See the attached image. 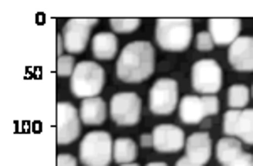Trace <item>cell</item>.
Here are the masks:
<instances>
[{"mask_svg": "<svg viewBox=\"0 0 253 166\" xmlns=\"http://www.w3.org/2000/svg\"><path fill=\"white\" fill-rule=\"evenodd\" d=\"M252 92L248 90L247 85H233L228 90V105L231 111H243L250 102Z\"/></svg>", "mask_w": 253, "mask_h": 166, "instance_id": "obj_20", "label": "cell"}, {"mask_svg": "<svg viewBox=\"0 0 253 166\" xmlns=\"http://www.w3.org/2000/svg\"><path fill=\"white\" fill-rule=\"evenodd\" d=\"M80 160L84 166H108L113 160V141L105 131H93L80 144Z\"/></svg>", "mask_w": 253, "mask_h": 166, "instance_id": "obj_4", "label": "cell"}, {"mask_svg": "<svg viewBox=\"0 0 253 166\" xmlns=\"http://www.w3.org/2000/svg\"><path fill=\"white\" fill-rule=\"evenodd\" d=\"M228 166H253V156L243 153V155H240L235 161H231Z\"/></svg>", "mask_w": 253, "mask_h": 166, "instance_id": "obj_24", "label": "cell"}, {"mask_svg": "<svg viewBox=\"0 0 253 166\" xmlns=\"http://www.w3.org/2000/svg\"><path fill=\"white\" fill-rule=\"evenodd\" d=\"M56 43H58V58H61V56H63V50H64L63 34H58V38H56Z\"/></svg>", "mask_w": 253, "mask_h": 166, "instance_id": "obj_27", "label": "cell"}, {"mask_svg": "<svg viewBox=\"0 0 253 166\" xmlns=\"http://www.w3.org/2000/svg\"><path fill=\"white\" fill-rule=\"evenodd\" d=\"M137 158V144L130 137H118L113 143V160L118 165L133 163Z\"/></svg>", "mask_w": 253, "mask_h": 166, "instance_id": "obj_19", "label": "cell"}, {"mask_svg": "<svg viewBox=\"0 0 253 166\" xmlns=\"http://www.w3.org/2000/svg\"><path fill=\"white\" fill-rule=\"evenodd\" d=\"M191 85L198 94L214 95L223 87V71L214 59H199L191 68Z\"/></svg>", "mask_w": 253, "mask_h": 166, "instance_id": "obj_5", "label": "cell"}, {"mask_svg": "<svg viewBox=\"0 0 253 166\" xmlns=\"http://www.w3.org/2000/svg\"><path fill=\"white\" fill-rule=\"evenodd\" d=\"M142 146H144V148H149V146H152V148H154V139H152V134H150V136H147V134L142 136Z\"/></svg>", "mask_w": 253, "mask_h": 166, "instance_id": "obj_28", "label": "cell"}, {"mask_svg": "<svg viewBox=\"0 0 253 166\" xmlns=\"http://www.w3.org/2000/svg\"><path fill=\"white\" fill-rule=\"evenodd\" d=\"M252 97H253V87H252Z\"/></svg>", "mask_w": 253, "mask_h": 166, "instance_id": "obj_31", "label": "cell"}, {"mask_svg": "<svg viewBox=\"0 0 253 166\" xmlns=\"http://www.w3.org/2000/svg\"><path fill=\"white\" fill-rule=\"evenodd\" d=\"M56 165L58 166H78L76 160L71 155H59L58 160H56Z\"/></svg>", "mask_w": 253, "mask_h": 166, "instance_id": "obj_25", "label": "cell"}, {"mask_svg": "<svg viewBox=\"0 0 253 166\" xmlns=\"http://www.w3.org/2000/svg\"><path fill=\"white\" fill-rule=\"evenodd\" d=\"M75 59H73V56H61L58 58V76L61 78H66V76H73V73H75Z\"/></svg>", "mask_w": 253, "mask_h": 166, "instance_id": "obj_22", "label": "cell"}, {"mask_svg": "<svg viewBox=\"0 0 253 166\" xmlns=\"http://www.w3.org/2000/svg\"><path fill=\"white\" fill-rule=\"evenodd\" d=\"M154 149L159 153H177L186 148V136L181 127L174 124H159L152 132Z\"/></svg>", "mask_w": 253, "mask_h": 166, "instance_id": "obj_12", "label": "cell"}, {"mask_svg": "<svg viewBox=\"0 0 253 166\" xmlns=\"http://www.w3.org/2000/svg\"><path fill=\"white\" fill-rule=\"evenodd\" d=\"M240 155H243L242 149V141H238L236 137H223L216 144V158L223 166H228L231 161H235Z\"/></svg>", "mask_w": 253, "mask_h": 166, "instance_id": "obj_18", "label": "cell"}, {"mask_svg": "<svg viewBox=\"0 0 253 166\" xmlns=\"http://www.w3.org/2000/svg\"><path fill=\"white\" fill-rule=\"evenodd\" d=\"M193 21L187 17H162L156 24V41L164 51L181 53L193 41Z\"/></svg>", "mask_w": 253, "mask_h": 166, "instance_id": "obj_2", "label": "cell"}, {"mask_svg": "<svg viewBox=\"0 0 253 166\" xmlns=\"http://www.w3.org/2000/svg\"><path fill=\"white\" fill-rule=\"evenodd\" d=\"M98 24V19L93 17H80L69 19L63 27V41L64 50L71 55H80L86 50L89 41V32Z\"/></svg>", "mask_w": 253, "mask_h": 166, "instance_id": "obj_9", "label": "cell"}, {"mask_svg": "<svg viewBox=\"0 0 253 166\" xmlns=\"http://www.w3.org/2000/svg\"><path fill=\"white\" fill-rule=\"evenodd\" d=\"M179 88L172 78H159L149 92V109L156 115H170L177 107Z\"/></svg>", "mask_w": 253, "mask_h": 166, "instance_id": "obj_7", "label": "cell"}, {"mask_svg": "<svg viewBox=\"0 0 253 166\" xmlns=\"http://www.w3.org/2000/svg\"><path fill=\"white\" fill-rule=\"evenodd\" d=\"M156 68V51L149 41L126 44L117 59V76L125 83H140L150 78Z\"/></svg>", "mask_w": 253, "mask_h": 166, "instance_id": "obj_1", "label": "cell"}, {"mask_svg": "<svg viewBox=\"0 0 253 166\" xmlns=\"http://www.w3.org/2000/svg\"><path fill=\"white\" fill-rule=\"evenodd\" d=\"M110 26L115 32L120 34H130L140 26V19L137 17H113L110 19Z\"/></svg>", "mask_w": 253, "mask_h": 166, "instance_id": "obj_21", "label": "cell"}, {"mask_svg": "<svg viewBox=\"0 0 253 166\" xmlns=\"http://www.w3.org/2000/svg\"><path fill=\"white\" fill-rule=\"evenodd\" d=\"M105 85V70L95 61H81L76 64L71 76V92L78 99L98 97Z\"/></svg>", "mask_w": 253, "mask_h": 166, "instance_id": "obj_3", "label": "cell"}, {"mask_svg": "<svg viewBox=\"0 0 253 166\" xmlns=\"http://www.w3.org/2000/svg\"><path fill=\"white\" fill-rule=\"evenodd\" d=\"M91 51L96 59H113L118 51V41L113 32H98L91 39Z\"/></svg>", "mask_w": 253, "mask_h": 166, "instance_id": "obj_17", "label": "cell"}, {"mask_svg": "<svg viewBox=\"0 0 253 166\" xmlns=\"http://www.w3.org/2000/svg\"><path fill=\"white\" fill-rule=\"evenodd\" d=\"M81 131V119L80 112L75 109V105L69 102H59L58 104V137L59 146L71 144L80 137Z\"/></svg>", "mask_w": 253, "mask_h": 166, "instance_id": "obj_11", "label": "cell"}, {"mask_svg": "<svg viewBox=\"0 0 253 166\" xmlns=\"http://www.w3.org/2000/svg\"><path fill=\"white\" fill-rule=\"evenodd\" d=\"M110 115L118 125H135L142 115L140 97L133 92H120L112 97Z\"/></svg>", "mask_w": 253, "mask_h": 166, "instance_id": "obj_8", "label": "cell"}, {"mask_svg": "<svg viewBox=\"0 0 253 166\" xmlns=\"http://www.w3.org/2000/svg\"><path fill=\"white\" fill-rule=\"evenodd\" d=\"M223 132L228 137H236L245 144L253 146V109H230L223 117Z\"/></svg>", "mask_w": 253, "mask_h": 166, "instance_id": "obj_10", "label": "cell"}, {"mask_svg": "<svg viewBox=\"0 0 253 166\" xmlns=\"http://www.w3.org/2000/svg\"><path fill=\"white\" fill-rule=\"evenodd\" d=\"M186 156L198 165H206L211 158V137L208 132H194L186 141Z\"/></svg>", "mask_w": 253, "mask_h": 166, "instance_id": "obj_15", "label": "cell"}, {"mask_svg": "<svg viewBox=\"0 0 253 166\" xmlns=\"http://www.w3.org/2000/svg\"><path fill=\"white\" fill-rule=\"evenodd\" d=\"M80 119L86 125H100L107 119V104L100 97L81 100Z\"/></svg>", "mask_w": 253, "mask_h": 166, "instance_id": "obj_16", "label": "cell"}, {"mask_svg": "<svg viewBox=\"0 0 253 166\" xmlns=\"http://www.w3.org/2000/svg\"><path fill=\"white\" fill-rule=\"evenodd\" d=\"M147 166H167L166 163H161V161H156V163H149Z\"/></svg>", "mask_w": 253, "mask_h": 166, "instance_id": "obj_29", "label": "cell"}, {"mask_svg": "<svg viewBox=\"0 0 253 166\" xmlns=\"http://www.w3.org/2000/svg\"><path fill=\"white\" fill-rule=\"evenodd\" d=\"M120 166H138V165H135V163H128V165H120Z\"/></svg>", "mask_w": 253, "mask_h": 166, "instance_id": "obj_30", "label": "cell"}, {"mask_svg": "<svg viewBox=\"0 0 253 166\" xmlns=\"http://www.w3.org/2000/svg\"><path fill=\"white\" fill-rule=\"evenodd\" d=\"M242 21L236 17H213L208 21V32L216 46H231L240 38Z\"/></svg>", "mask_w": 253, "mask_h": 166, "instance_id": "obj_13", "label": "cell"}, {"mask_svg": "<svg viewBox=\"0 0 253 166\" xmlns=\"http://www.w3.org/2000/svg\"><path fill=\"white\" fill-rule=\"evenodd\" d=\"M219 100L216 95H184L179 105V117L184 124H199L210 115L218 114Z\"/></svg>", "mask_w": 253, "mask_h": 166, "instance_id": "obj_6", "label": "cell"}, {"mask_svg": "<svg viewBox=\"0 0 253 166\" xmlns=\"http://www.w3.org/2000/svg\"><path fill=\"white\" fill-rule=\"evenodd\" d=\"M175 166H201L198 163H194L193 160H189L187 156H182L181 160H177V163H175Z\"/></svg>", "mask_w": 253, "mask_h": 166, "instance_id": "obj_26", "label": "cell"}, {"mask_svg": "<svg viewBox=\"0 0 253 166\" xmlns=\"http://www.w3.org/2000/svg\"><path fill=\"white\" fill-rule=\"evenodd\" d=\"M228 61L236 71H253V38L242 36L228 50Z\"/></svg>", "mask_w": 253, "mask_h": 166, "instance_id": "obj_14", "label": "cell"}, {"mask_svg": "<svg viewBox=\"0 0 253 166\" xmlns=\"http://www.w3.org/2000/svg\"><path fill=\"white\" fill-rule=\"evenodd\" d=\"M216 46L213 38L208 31H203V32H198L196 36V48L199 51H213V48Z\"/></svg>", "mask_w": 253, "mask_h": 166, "instance_id": "obj_23", "label": "cell"}]
</instances>
